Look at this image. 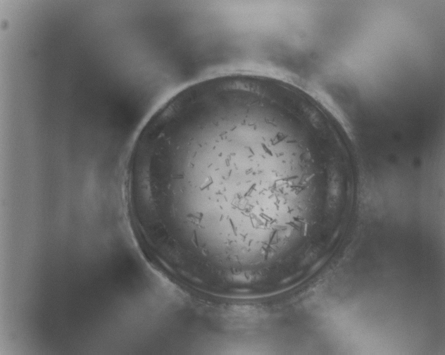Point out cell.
Returning a JSON list of instances; mask_svg holds the SVG:
<instances>
[{
  "mask_svg": "<svg viewBox=\"0 0 445 355\" xmlns=\"http://www.w3.org/2000/svg\"><path fill=\"white\" fill-rule=\"evenodd\" d=\"M170 176L192 217L237 261L273 251L287 199L322 180L288 106L249 92L207 99L180 142Z\"/></svg>",
  "mask_w": 445,
  "mask_h": 355,
  "instance_id": "1",
  "label": "cell"
}]
</instances>
